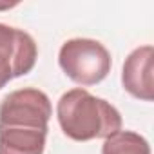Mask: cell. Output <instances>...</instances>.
Masks as SVG:
<instances>
[{"instance_id": "obj_3", "label": "cell", "mask_w": 154, "mask_h": 154, "mask_svg": "<svg viewBox=\"0 0 154 154\" xmlns=\"http://www.w3.org/2000/svg\"><path fill=\"white\" fill-rule=\"evenodd\" d=\"M53 114L49 96L33 87L18 89L4 96L0 102V125L2 127H31L47 131Z\"/></svg>"}, {"instance_id": "obj_1", "label": "cell", "mask_w": 154, "mask_h": 154, "mask_svg": "<svg viewBox=\"0 0 154 154\" xmlns=\"http://www.w3.org/2000/svg\"><path fill=\"white\" fill-rule=\"evenodd\" d=\"M56 116L63 134L74 141L109 138L122 131V114L118 109L82 87L62 94L56 105Z\"/></svg>"}, {"instance_id": "obj_8", "label": "cell", "mask_w": 154, "mask_h": 154, "mask_svg": "<svg viewBox=\"0 0 154 154\" xmlns=\"http://www.w3.org/2000/svg\"><path fill=\"white\" fill-rule=\"evenodd\" d=\"M13 6H17V2H13V4H0V9H9Z\"/></svg>"}, {"instance_id": "obj_6", "label": "cell", "mask_w": 154, "mask_h": 154, "mask_svg": "<svg viewBox=\"0 0 154 154\" xmlns=\"http://www.w3.org/2000/svg\"><path fill=\"white\" fill-rule=\"evenodd\" d=\"M47 131L0 125V154H44Z\"/></svg>"}, {"instance_id": "obj_4", "label": "cell", "mask_w": 154, "mask_h": 154, "mask_svg": "<svg viewBox=\"0 0 154 154\" xmlns=\"http://www.w3.org/2000/svg\"><path fill=\"white\" fill-rule=\"evenodd\" d=\"M36 56L38 47L29 33L0 24V89L13 78L27 74Z\"/></svg>"}, {"instance_id": "obj_5", "label": "cell", "mask_w": 154, "mask_h": 154, "mask_svg": "<svg viewBox=\"0 0 154 154\" xmlns=\"http://www.w3.org/2000/svg\"><path fill=\"white\" fill-rule=\"evenodd\" d=\"M154 47L141 45L136 47L123 63L122 71V84L129 94L138 100L152 102L154 100Z\"/></svg>"}, {"instance_id": "obj_7", "label": "cell", "mask_w": 154, "mask_h": 154, "mask_svg": "<svg viewBox=\"0 0 154 154\" xmlns=\"http://www.w3.org/2000/svg\"><path fill=\"white\" fill-rule=\"evenodd\" d=\"M102 154H150V147L143 136L132 131H118L105 138Z\"/></svg>"}, {"instance_id": "obj_2", "label": "cell", "mask_w": 154, "mask_h": 154, "mask_svg": "<svg viewBox=\"0 0 154 154\" xmlns=\"http://www.w3.org/2000/svg\"><path fill=\"white\" fill-rule=\"evenodd\" d=\"M58 63L80 85H96L111 72V54L103 44L91 38L67 40L58 53Z\"/></svg>"}]
</instances>
